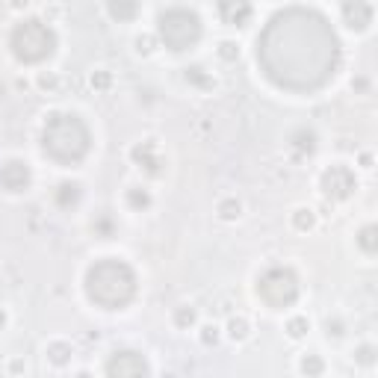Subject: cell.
Returning a JSON list of instances; mask_svg holds the SVG:
<instances>
[{"mask_svg": "<svg viewBox=\"0 0 378 378\" xmlns=\"http://www.w3.org/2000/svg\"><path fill=\"white\" fill-rule=\"evenodd\" d=\"M343 60L328 18L307 6L278 9L257 36V65L275 89L314 94L325 89Z\"/></svg>", "mask_w": 378, "mask_h": 378, "instance_id": "1", "label": "cell"}, {"mask_svg": "<svg viewBox=\"0 0 378 378\" xmlns=\"http://www.w3.org/2000/svg\"><path fill=\"white\" fill-rule=\"evenodd\" d=\"M86 299L101 310H125L136 299L139 278L134 266L121 257H101L83 275Z\"/></svg>", "mask_w": 378, "mask_h": 378, "instance_id": "2", "label": "cell"}, {"mask_svg": "<svg viewBox=\"0 0 378 378\" xmlns=\"http://www.w3.org/2000/svg\"><path fill=\"white\" fill-rule=\"evenodd\" d=\"M92 151V130L77 112H51L42 125V154L56 166H80Z\"/></svg>", "mask_w": 378, "mask_h": 378, "instance_id": "3", "label": "cell"}, {"mask_svg": "<svg viewBox=\"0 0 378 378\" xmlns=\"http://www.w3.org/2000/svg\"><path fill=\"white\" fill-rule=\"evenodd\" d=\"M56 45H60V39H56L53 27L39 21V18H24V21H18L12 27V33H9V51L24 65L47 62L56 53Z\"/></svg>", "mask_w": 378, "mask_h": 378, "instance_id": "4", "label": "cell"}, {"mask_svg": "<svg viewBox=\"0 0 378 378\" xmlns=\"http://www.w3.org/2000/svg\"><path fill=\"white\" fill-rule=\"evenodd\" d=\"M204 24L201 15L189 6H168L157 15V39L163 42L172 53H184L201 42Z\"/></svg>", "mask_w": 378, "mask_h": 378, "instance_id": "5", "label": "cell"}, {"mask_svg": "<svg viewBox=\"0 0 378 378\" xmlns=\"http://www.w3.org/2000/svg\"><path fill=\"white\" fill-rule=\"evenodd\" d=\"M254 290H257V299L269 310H284V307H292L299 301L301 284H299V275L290 266H269L266 272H260L257 287Z\"/></svg>", "mask_w": 378, "mask_h": 378, "instance_id": "6", "label": "cell"}, {"mask_svg": "<svg viewBox=\"0 0 378 378\" xmlns=\"http://www.w3.org/2000/svg\"><path fill=\"white\" fill-rule=\"evenodd\" d=\"M355 189H357V175L346 163H334L319 175V192L328 201H349L355 195Z\"/></svg>", "mask_w": 378, "mask_h": 378, "instance_id": "7", "label": "cell"}, {"mask_svg": "<svg viewBox=\"0 0 378 378\" xmlns=\"http://www.w3.org/2000/svg\"><path fill=\"white\" fill-rule=\"evenodd\" d=\"M103 373L107 378H151V364L136 349H118L107 357Z\"/></svg>", "mask_w": 378, "mask_h": 378, "instance_id": "8", "label": "cell"}, {"mask_svg": "<svg viewBox=\"0 0 378 378\" xmlns=\"http://www.w3.org/2000/svg\"><path fill=\"white\" fill-rule=\"evenodd\" d=\"M33 186V168L27 160H6V163H0V189H6V192H27V189Z\"/></svg>", "mask_w": 378, "mask_h": 378, "instance_id": "9", "label": "cell"}, {"mask_svg": "<svg viewBox=\"0 0 378 378\" xmlns=\"http://www.w3.org/2000/svg\"><path fill=\"white\" fill-rule=\"evenodd\" d=\"M130 160L142 168V172H148V175H154L160 177L166 172V157L160 154V148H157V142H139V145L130 148Z\"/></svg>", "mask_w": 378, "mask_h": 378, "instance_id": "10", "label": "cell"}, {"mask_svg": "<svg viewBox=\"0 0 378 378\" xmlns=\"http://www.w3.org/2000/svg\"><path fill=\"white\" fill-rule=\"evenodd\" d=\"M340 12H343V24L349 27V30L364 33V30H370L375 9L370 3H364V0H355V3H343V9H340Z\"/></svg>", "mask_w": 378, "mask_h": 378, "instance_id": "11", "label": "cell"}, {"mask_svg": "<svg viewBox=\"0 0 378 378\" xmlns=\"http://www.w3.org/2000/svg\"><path fill=\"white\" fill-rule=\"evenodd\" d=\"M83 198V186L77 181H62L60 186L53 189V201L60 210H71V207H77Z\"/></svg>", "mask_w": 378, "mask_h": 378, "instance_id": "12", "label": "cell"}, {"mask_svg": "<svg viewBox=\"0 0 378 378\" xmlns=\"http://www.w3.org/2000/svg\"><path fill=\"white\" fill-rule=\"evenodd\" d=\"M290 151H292V154H296L299 160L314 157V154H316V134H314V130H307V127H299L296 134L290 136Z\"/></svg>", "mask_w": 378, "mask_h": 378, "instance_id": "13", "label": "cell"}, {"mask_svg": "<svg viewBox=\"0 0 378 378\" xmlns=\"http://www.w3.org/2000/svg\"><path fill=\"white\" fill-rule=\"evenodd\" d=\"M219 15H222V21L228 27H245L251 21L254 9H251V3H222Z\"/></svg>", "mask_w": 378, "mask_h": 378, "instance_id": "14", "label": "cell"}, {"mask_svg": "<svg viewBox=\"0 0 378 378\" xmlns=\"http://www.w3.org/2000/svg\"><path fill=\"white\" fill-rule=\"evenodd\" d=\"M184 77H186V83H189V86H195V89H204V92L216 86L213 74H210V71H207V68H204V65H189V68H186V74H184Z\"/></svg>", "mask_w": 378, "mask_h": 378, "instance_id": "15", "label": "cell"}, {"mask_svg": "<svg viewBox=\"0 0 378 378\" xmlns=\"http://www.w3.org/2000/svg\"><path fill=\"white\" fill-rule=\"evenodd\" d=\"M45 355H47V361H51L53 366H65V364H71V346L65 343V340H53V343H47Z\"/></svg>", "mask_w": 378, "mask_h": 378, "instance_id": "16", "label": "cell"}, {"mask_svg": "<svg viewBox=\"0 0 378 378\" xmlns=\"http://www.w3.org/2000/svg\"><path fill=\"white\" fill-rule=\"evenodd\" d=\"M355 242H357V249H361L364 254H373L378 251V228L375 225H364L361 231H357V236H355Z\"/></svg>", "mask_w": 378, "mask_h": 378, "instance_id": "17", "label": "cell"}, {"mask_svg": "<svg viewBox=\"0 0 378 378\" xmlns=\"http://www.w3.org/2000/svg\"><path fill=\"white\" fill-rule=\"evenodd\" d=\"M125 198H127V207H130V210H136V213H142V210H148V207H151V192H148V189H142V186H130Z\"/></svg>", "mask_w": 378, "mask_h": 378, "instance_id": "18", "label": "cell"}, {"mask_svg": "<svg viewBox=\"0 0 378 378\" xmlns=\"http://www.w3.org/2000/svg\"><path fill=\"white\" fill-rule=\"evenodd\" d=\"M299 366H301V375H305V378H319V375L325 373V361L316 352H310V355L301 357Z\"/></svg>", "mask_w": 378, "mask_h": 378, "instance_id": "19", "label": "cell"}, {"mask_svg": "<svg viewBox=\"0 0 378 378\" xmlns=\"http://www.w3.org/2000/svg\"><path fill=\"white\" fill-rule=\"evenodd\" d=\"M107 12L110 18H116V21H134V18L139 15V6L136 3H107Z\"/></svg>", "mask_w": 378, "mask_h": 378, "instance_id": "20", "label": "cell"}, {"mask_svg": "<svg viewBox=\"0 0 378 378\" xmlns=\"http://www.w3.org/2000/svg\"><path fill=\"white\" fill-rule=\"evenodd\" d=\"M316 225V213L310 210V207H299L296 213H292V228L296 231H314Z\"/></svg>", "mask_w": 378, "mask_h": 378, "instance_id": "21", "label": "cell"}, {"mask_svg": "<svg viewBox=\"0 0 378 378\" xmlns=\"http://www.w3.org/2000/svg\"><path fill=\"white\" fill-rule=\"evenodd\" d=\"M216 213H219V219H225V222H234V219H240L242 204L236 201V198H225V201H219V207H216Z\"/></svg>", "mask_w": 378, "mask_h": 378, "instance_id": "22", "label": "cell"}, {"mask_svg": "<svg viewBox=\"0 0 378 378\" xmlns=\"http://www.w3.org/2000/svg\"><path fill=\"white\" fill-rule=\"evenodd\" d=\"M228 337L236 340V343L249 337V319H245V316H231L228 319Z\"/></svg>", "mask_w": 378, "mask_h": 378, "instance_id": "23", "label": "cell"}, {"mask_svg": "<svg viewBox=\"0 0 378 378\" xmlns=\"http://www.w3.org/2000/svg\"><path fill=\"white\" fill-rule=\"evenodd\" d=\"M310 331V319L307 316H292L290 323H287V334L292 337V340H301Z\"/></svg>", "mask_w": 378, "mask_h": 378, "instance_id": "24", "label": "cell"}, {"mask_svg": "<svg viewBox=\"0 0 378 378\" xmlns=\"http://www.w3.org/2000/svg\"><path fill=\"white\" fill-rule=\"evenodd\" d=\"M175 325L177 328H192L195 325V307H177L175 310Z\"/></svg>", "mask_w": 378, "mask_h": 378, "instance_id": "25", "label": "cell"}, {"mask_svg": "<svg viewBox=\"0 0 378 378\" xmlns=\"http://www.w3.org/2000/svg\"><path fill=\"white\" fill-rule=\"evenodd\" d=\"M355 364H361V366H373V364H375V346H370V343L357 346V349H355Z\"/></svg>", "mask_w": 378, "mask_h": 378, "instance_id": "26", "label": "cell"}, {"mask_svg": "<svg viewBox=\"0 0 378 378\" xmlns=\"http://www.w3.org/2000/svg\"><path fill=\"white\" fill-rule=\"evenodd\" d=\"M219 56L225 62L240 60V45H236V42H219Z\"/></svg>", "mask_w": 378, "mask_h": 378, "instance_id": "27", "label": "cell"}, {"mask_svg": "<svg viewBox=\"0 0 378 378\" xmlns=\"http://www.w3.org/2000/svg\"><path fill=\"white\" fill-rule=\"evenodd\" d=\"M343 331H346V325H343V319H325V334H328V340L334 337V340H340L343 337Z\"/></svg>", "mask_w": 378, "mask_h": 378, "instance_id": "28", "label": "cell"}, {"mask_svg": "<svg viewBox=\"0 0 378 378\" xmlns=\"http://www.w3.org/2000/svg\"><path fill=\"white\" fill-rule=\"evenodd\" d=\"M216 340H219V328H216V325L201 328V343L204 346H216Z\"/></svg>", "mask_w": 378, "mask_h": 378, "instance_id": "29", "label": "cell"}, {"mask_svg": "<svg viewBox=\"0 0 378 378\" xmlns=\"http://www.w3.org/2000/svg\"><path fill=\"white\" fill-rule=\"evenodd\" d=\"M92 89H110V71H94L92 74Z\"/></svg>", "mask_w": 378, "mask_h": 378, "instance_id": "30", "label": "cell"}, {"mask_svg": "<svg viewBox=\"0 0 378 378\" xmlns=\"http://www.w3.org/2000/svg\"><path fill=\"white\" fill-rule=\"evenodd\" d=\"M136 51L139 53H151V51H154V36H139V39H136Z\"/></svg>", "mask_w": 378, "mask_h": 378, "instance_id": "31", "label": "cell"}, {"mask_svg": "<svg viewBox=\"0 0 378 378\" xmlns=\"http://www.w3.org/2000/svg\"><path fill=\"white\" fill-rule=\"evenodd\" d=\"M56 83H60V80H56L53 74H39V86H42V89L53 92V89H56Z\"/></svg>", "mask_w": 378, "mask_h": 378, "instance_id": "32", "label": "cell"}, {"mask_svg": "<svg viewBox=\"0 0 378 378\" xmlns=\"http://www.w3.org/2000/svg\"><path fill=\"white\" fill-rule=\"evenodd\" d=\"M94 231H98L103 240H110V236H112V225L107 219H101V222H94Z\"/></svg>", "mask_w": 378, "mask_h": 378, "instance_id": "33", "label": "cell"}, {"mask_svg": "<svg viewBox=\"0 0 378 378\" xmlns=\"http://www.w3.org/2000/svg\"><path fill=\"white\" fill-rule=\"evenodd\" d=\"M3 328H6V310L0 307V331H3Z\"/></svg>", "mask_w": 378, "mask_h": 378, "instance_id": "34", "label": "cell"}, {"mask_svg": "<svg viewBox=\"0 0 378 378\" xmlns=\"http://www.w3.org/2000/svg\"><path fill=\"white\" fill-rule=\"evenodd\" d=\"M24 370V361H12V373H21Z\"/></svg>", "mask_w": 378, "mask_h": 378, "instance_id": "35", "label": "cell"}, {"mask_svg": "<svg viewBox=\"0 0 378 378\" xmlns=\"http://www.w3.org/2000/svg\"><path fill=\"white\" fill-rule=\"evenodd\" d=\"M77 378H92V375H89L86 370H83V373H77Z\"/></svg>", "mask_w": 378, "mask_h": 378, "instance_id": "36", "label": "cell"}]
</instances>
